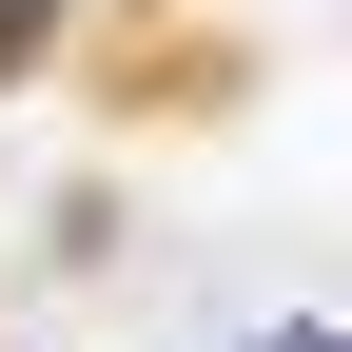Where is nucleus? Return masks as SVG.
I'll list each match as a JSON object with an SVG mask.
<instances>
[{"mask_svg":"<svg viewBox=\"0 0 352 352\" xmlns=\"http://www.w3.org/2000/svg\"><path fill=\"white\" fill-rule=\"evenodd\" d=\"M0 59H39V20H20V0H0Z\"/></svg>","mask_w":352,"mask_h":352,"instance_id":"nucleus-1","label":"nucleus"}]
</instances>
